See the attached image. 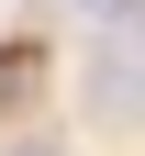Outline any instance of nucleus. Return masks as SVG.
I'll list each match as a JSON object with an SVG mask.
<instances>
[{
	"mask_svg": "<svg viewBox=\"0 0 145 156\" xmlns=\"http://www.w3.org/2000/svg\"><path fill=\"white\" fill-rule=\"evenodd\" d=\"M78 11H89L100 34H134V45H145V0H78Z\"/></svg>",
	"mask_w": 145,
	"mask_h": 156,
	"instance_id": "obj_2",
	"label": "nucleus"
},
{
	"mask_svg": "<svg viewBox=\"0 0 145 156\" xmlns=\"http://www.w3.org/2000/svg\"><path fill=\"white\" fill-rule=\"evenodd\" d=\"M89 89H100V112H134V101H145V67H123V56H100V78H89Z\"/></svg>",
	"mask_w": 145,
	"mask_h": 156,
	"instance_id": "obj_1",
	"label": "nucleus"
}]
</instances>
